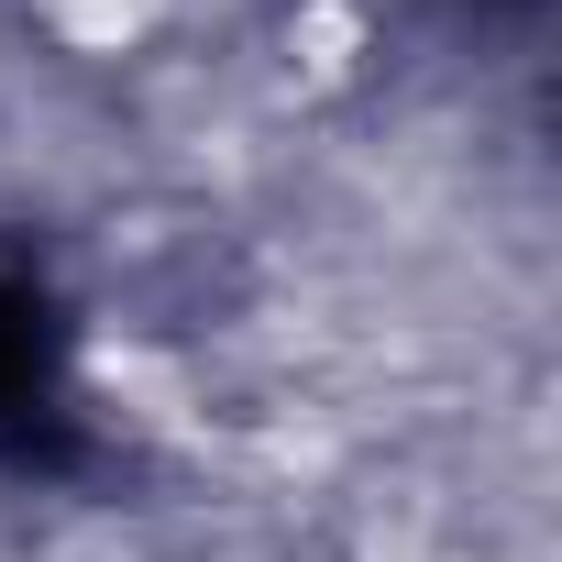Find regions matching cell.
Here are the masks:
<instances>
[{
	"label": "cell",
	"instance_id": "obj_1",
	"mask_svg": "<svg viewBox=\"0 0 562 562\" xmlns=\"http://www.w3.org/2000/svg\"><path fill=\"white\" fill-rule=\"evenodd\" d=\"M288 67L310 89H342L364 67V12H353V0H299V12H288Z\"/></svg>",
	"mask_w": 562,
	"mask_h": 562
},
{
	"label": "cell",
	"instance_id": "obj_2",
	"mask_svg": "<svg viewBox=\"0 0 562 562\" xmlns=\"http://www.w3.org/2000/svg\"><path fill=\"white\" fill-rule=\"evenodd\" d=\"M45 12H56V34H67V45H89V56H122V45H144L155 0H45Z\"/></svg>",
	"mask_w": 562,
	"mask_h": 562
}]
</instances>
